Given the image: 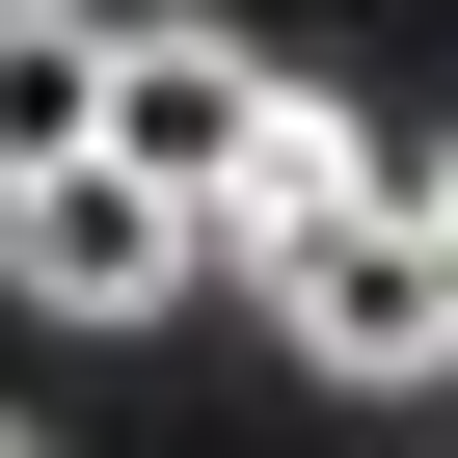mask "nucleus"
<instances>
[{
	"instance_id": "obj_1",
	"label": "nucleus",
	"mask_w": 458,
	"mask_h": 458,
	"mask_svg": "<svg viewBox=\"0 0 458 458\" xmlns=\"http://www.w3.org/2000/svg\"><path fill=\"white\" fill-rule=\"evenodd\" d=\"M216 270L270 297V351H297L324 404H431V377H458V270L404 243V189H243Z\"/></svg>"
},
{
	"instance_id": "obj_2",
	"label": "nucleus",
	"mask_w": 458,
	"mask_h": 458,
	"mask_svg": "<svg viewBox=\"0 0 458 458\" xmlns=\"http://www.w3.org/2000/svg\"><path fill=\"white\" fill-rule=\"evenodd\" d=\"M270 108H297V81H270L243 28H108V108H81V162H135L162 216H243V189H270Z\"/></svg>"
},
{
	"instance_id": "obj_3",
	"label": "nucleus",
	"mask_w": 458,
	"mask_h": 458,
	"mask_svg": "<svg viewBox=\"0 0 458 458\" xmlns=\"http://www.w3.org/2000/svg\"><path fill=\"white\" fill-rule=\"evenodd\" d=\"M0 297L28 324H162V297H216V216H162L135 162H28L0 189Z\"/></svg>"
},
{
	"instance_id": "obj_4",
	"label": "nucleus",
	"mask_w": 458,
	"mask_h": 458,
	"mask_svg": "<svg viewBox=\"0 0 458 458\" xmlns=\"http://www.w3.org/2000/svg\"><path fill=\"white\" fill-rule=\"evenodd\" d=\"M81 108H108V0H0V189L81 162Z\"/></svg>"
},
{
	"instance_id": "obj_5",
	"label": "nucleus",
	"mask_w": 458,
	"mask_h": 458,
	"mask_svg": "<svg viewBox=\"0 0 458 458\" xmlns=\"http://www.w3.org/2000/svg\"><path fill=\"white\" fill-rule=\"evenodd\" d=\"M404 243H431V270H458V135H431V162H404Z\"/></svg>"
},
{
	"instance_id": "obj_6",
	"label": "nucleus",
	"mask_w": 458,
	"mask_h": 458,
	"mask_svg": "<svg viewBox=\"0 0 458 458\" xmlns=\"http://www.w3.org/2000/svg\"><path fill=\"white\" fill-rule=\"evenodd\" d=\"M0 458H55V431H28V404H0Z\"/></svg>"
}]
</instances>
